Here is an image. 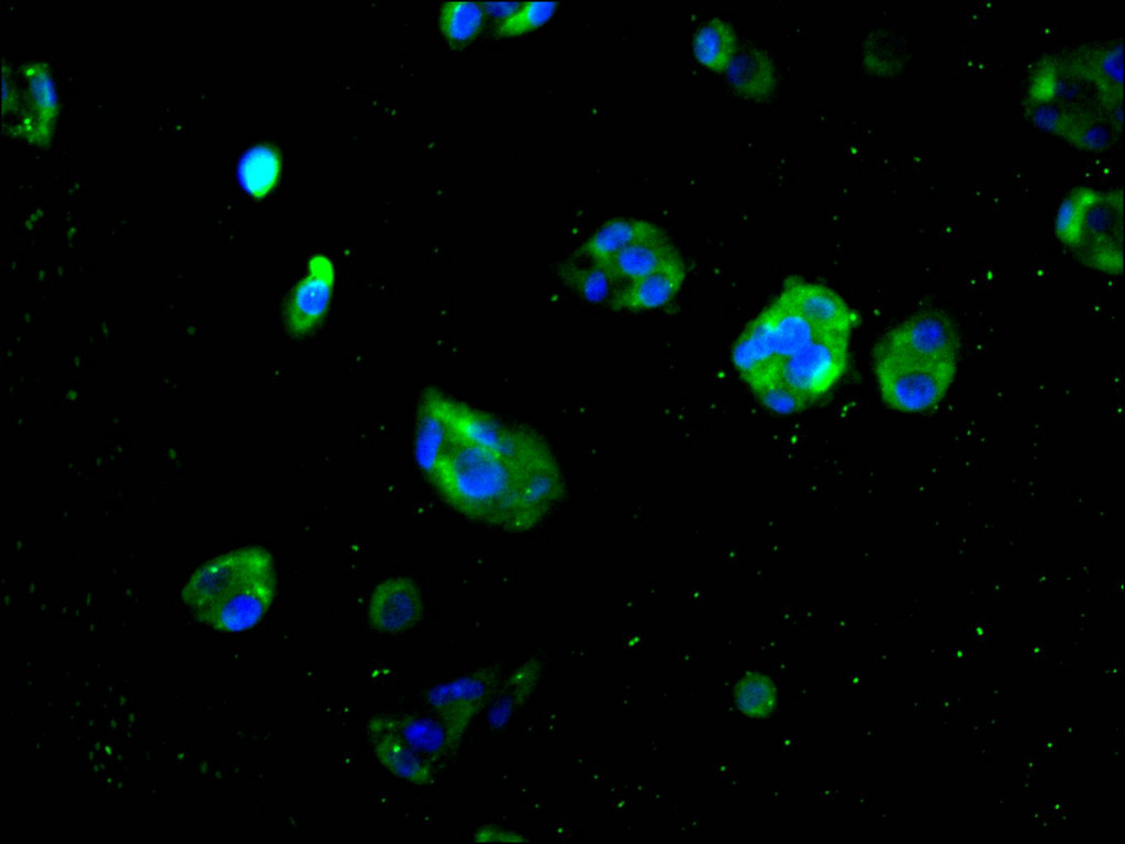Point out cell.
<instances>
[{
  "instance_id": "obj_1",
  "label": "cell",
  "mask_w": 1125,
  "mask_h": 844,
  "mask_svg": "<svg viewBox=\"0 0 1125 844\" xmlns=\"http://www.w3.org/2000/svg\"><path fill=\"white\" fill-rule=\"evenodd\" d=\"M857 318L829 287L790 277L737 337L734 368L770 411H803L846 374Z\"/></svg>"
},
{
  "instance_id": "obj_2",
  "label": "cell",
  "mask_w": 1125,
  "mask_h": 844,
  "mask_svg": "<svg viewBox=\"0 0 1125 844\" xmlns=\"http://www.w3.org/2000/svg\"><path fill=\"white\" fill-rule=\"evenodd\" d=\"M447 436L425 473L463 514L509 530L541 521L558 500L561 477L534 435L438 392Z\"/></svg>"
},
{
  "instance_id": "obj_3",
  "label": "cell",
  "mask_w": 1125,
  "mask_h": 844,
  "mask_svg": "<svg viewBox=\"0 0 1125 844\" xmlns=\"http://www.w3.org/2000/svg\"><path fill=\"white\" fill-rule=\"evenodd\" d=\"M1123 43L1084 45L1033 65L1025 113L1039 130L1088 152L1111 147L1123 133Z\"/></svg>"
},
{
  "instance_id": "obj_4",
  "label": "cell",
  "mask_w": 1125,
  "mask_h": 844,
  "mask_svg": "<svg viewBox=\"0 0 1125 844\" xmlns=\"http://www.w3.org/2000/svg\"><path fill=\"white\" fill-rule=\"evenodd\" d=\"M959 351L957 327L939 310L915 312L890 327L872 349L883 402L903 413L937 406L955 381Z\"/></svg>"
},
{
  "instance_id": "obj_5",
  "label": "cell",
  "mask_w": 1125,
  "mask_h": 844,
  "mask_svg": "<svg viewBox=\"0 0 1125 844\" xmlns=\"http://www.w3.org/2000/svg\"><path fill=\"white\" fill-rule=\"evenodd\" d=\"M277 593L272 555L259 546H245L215 556L193 571L180 599L201 624L220 633L256 626Z\"/></svg>"
},
{
  "instance_id": "obj_6",
  "label": "cell",
  "mask_w": 1125,
  "mask_h": 844,
  "mask_svg": "<svg viewBox=\"0 0 1125 844\" xmlns=\"http://www.w3.org/2000/svg\"><path fill=\"white\" fill-rule=\"evenodd\" d=\"M1054 230L1060 244L1083 266L1122 275V190L1074 187L1057 208Z\"/></svg>"
},
{
  "instance_id": "obj_7",
  "label": "cell",
  "mask_w": 1125,
  "mask_h": 844,
  "mask_svg": "<svg viewBox=\"0 0 1125 844\" xmlns=\"http://www.w3.org/2000/svg\"><path fill=\"white\" fill-rule=\"evenodd\" d=\"M3 70V124L10 133L29 141H48L57 114L49 70L40 62Z\"/></svg>"
},
{
  "instance_id": "obj_8",
  "label": "cell",
  "mask_w": 1125,
  "mask_h": 844,
  "mask_svg": "<svg viewBox=\"0 0 1125 844\" xmlns=\"http://www.w3.org/2000/svg\"><path fill=\"white\" fill-rule=\"evenodd\" d=\"M335 286V269L328 257L313 255L305 274L290 290L283 306L287 331L296 337L312 334L326 318Z\"/></svg>"
},
{
  "instance_id": "obj_9",
  "label": "cell",
  "mask_w": 1125,
  "mask_h": 844,
  "mask_svg": "<svg viewBox=\"0 0 1125 844\" xmlns=\"http://www.w3.org/2000/svg\"><path fill=\"white\" fill-rule=\"evenodd\" d=\"M423 615V596L417 584L408 577H393L374 589L368 603L371 626L393 634L416 625Z\"/></svg>"
},
{
  "instance_id": "obj_10",
  "label": "cell",
  "mask_w": 1125,
  "mask_h": 844,
  "mask_svg": "<svg viewBox=\"0 0 1125 844\" xmlns=\"http://www.w3.org/2000/svg\"><path fill=\"white\" fill-rule=\"evenodd\" d=\"M487 677L474 674L438 685L430 692L427 704L446 730L453 746L458 745L469 722L482 706Z\"/></svg>"
},
{
  "instance_id": "obj_11",
  "label": "cell",
  "mask_w": 1125,
  "mask_h": 844,
  "mask_svg": "<svg viewBox=\"0 0 1125 844\" xmlns=\"http://www.w3.org/2000/svg\"><path fill=\"white\" fill-rule=\"evenodd\" d=\"M684 264L664 231L626 246L602 263L614 280L630 282L659 270Z\"/></svg>"
},
{
  "instance_id": "obj_12",
  "label": "cell",
  "mask_w": 1125,
  "mask_h": 844,
  "mask_svg": "<svg viewBox=\"0 0 1125 844\" xmlns=\"http://www.w3.org/2000/svg\"><path fill=\"white\" fill-rule=\"evenodd\" d=\"M684 279V264L668 267L624 284L615 290L609 303L614 310H655L666 306L677 296Z\"/></svg>"
},
{
  "instance_id": "obj_13",
  "label": "cell",
  "mask_w": 1125,
  "mask_h": 844,
  "mask_svg": "<svg viewBox=\"0 0 1125 844\" xmlns=\"http://www.w3.org/2000/svg\"><path fill=\"white\" fill-rule=\"evenodd\" d=\"M367 729L376 757L391 774L416 785L433 780L435 768L413 754L379 715L370 719Z\"/></svg>"
},
{
  "instance_id": "obj_14",
  "label": "cell",
  "mask_w": 1125,
  "mask_h": 844,
  "mask_svg": "<svg viewBox=\"0 0 1125 844\" xmlns=\"http://www.w3.org/2000/svg\"><path fill=\"white\" fill-rule=\"evenodd\" d=\"M661 231L643 219L615 218L605 222L579 247L578 256L586 257L590 263L602 264L632 243Z\"/></svg>"
},
{
  "instance_id": "obj_15",
  "label": "cell",
  "mask_w": 1125,
  "mask_h": 844,
  "mask_svg": "<svg viewBox=\"0 0 1125 844\" xmlns=\"http://www.w3.org/2000/svg\"><path fill=\"white\" fill-rule=\"evenodd\" d=\"M726 75L734 89L747 98H766L776 88L773 62L768 52L757 46H746L735 52L726 67Z\"/></svg>"
},
{
  "instance_id": "obj_16",
  "label": "cell",
  "mask_w": 1125,
  "mask_h": 844,
  "mask_svg": "<svg viewBox=\"0 0 1125 844\" xmlns=\"http://www.w3.org/2000/svg\"><path fill=\"white\" fill-rule=\"evenodd\" d=\"M693 52L698 60L713 70L726 69L736 52V34L732 25L713 18L695 33Z\"/></svg>"
},
{
  "instance_id": "obj_17",
  "label": "cell",
  "mask_w": 1125,
  "mask_h": 844,
  "mask_svg": "<svg viewBox=\"0 0 1125 844\" xmlns=\"http://www.w3.org/2000/svg\"><path fill=\"white\" fill-rule=\"evenodd\" d=\"M560 279L583 300L601 303L610 300L615 292V280L601 264L587 266L566 264L558 270Z\"/></svg>"
},
{
  "instance_id": "obj_18",
  "label": "cell",
  "mask_w": 1125,
  "mask_h": 844,
  "mask_svg": "<svg viewBox=\"0 0 1125 844\" xmlns=\"http://www.w3.org/2000/svg\"><path fill=\"white\" fill-rule=\"evenodd\" d=\"M279 174L277 153L265 145L249 148L238 165L240 181L250 195H266L275 185Z\"/></svg>"
},
{
  "instance_id": "obj_19",
  "label": "cell",
  "mask_w": 1125,
  "mask_h": 844,
  "mask_svg": "<svg viewBox=\"0 0 1125 844\" xmlns=\"http://www.w3.org/2000/svg\"><path fill=\"white\" fill-rule=\"evenodd\" d=\"M483 22L481 4L471 1H448L441 9L443 33L454 42H467L480 31Z\"/></svg>"
},
{
  "instance_id": "obj_20",
  "label": "cell",
  "mask_w": 1125,
  "mask_h": 844,
  "mask_svg": "<svg viewBox=\"0 0 1125 844\" xmlns=\"http://www.w3.org/2000/svg\"><path fill=\"white\" fill-rule=\"evenodd\" d=\"M740 711L754 718L769 714L776 704V690L771 680L760 674L745 676L735 690Z\"/></svg>"
},
{
  "instance_id": "obj_21",
  "label": "cell",
  "mask_w": 1125,
  "mask_h": 844,
  "mask_svg": "<svg viewBox=\"0 0 1125 844\" xmlns=\"http://www.w3.org/2000/svg\"><path fill=\"white\" fill-rule=\"evenodd\" d=\"M556 2H524L512 15L497 24L495 34L511 37L528 33L545 24L556 12Z\"/></svg>"
},
{
  "instance_id": "obj_22",
  "label": "cell",
  "mask_w": 1125,
  "mask_h": 844,
  "mask_svg": "<svg viewBox=\"0 0 1125 844\" xmlns=\"http://www.w3.org/2000/svg\"><path fill=\"white\" fill-rule=\"evenodd\" d=\"M541 666L536 660L522 665L509 679L506 689L511 692L512 704H520L533 690L539 676Z\"/></svg>"
},
{
  "instance_id": "obj_23",
  "label": "cell",
  "mask_w": 1125,
  "mask_h": 844,
  "mask_svg": "<svg viewBox=\"0 0 1125 844\" xmlns=\"http://www.w3.org/2000/svg\"><path fill=\"white\" fill-rule=\"evenodd\" d=\"M475 842H502V843H523L527 842L528 837L525 835L506 830L497 825H484L478 829L474 834Z\"/></svg>"
},
{
  "instance_id": "obj_24",
  "label": "cell",
  "mask_w": 1125,
  "mask_h": 844,
  "mask_svg": "<svg viewBox=\"0 0 1125 844\" xmlns=\"http://www.w3.org/2000/svg\"><path fill=\"white\" fill-rule=\"evenodd\" d=\"M522 2H487L481 3L483 11L488 14L495 16L500 21L512 15L520 7Z\"/></svg>"
}]
</instances>
